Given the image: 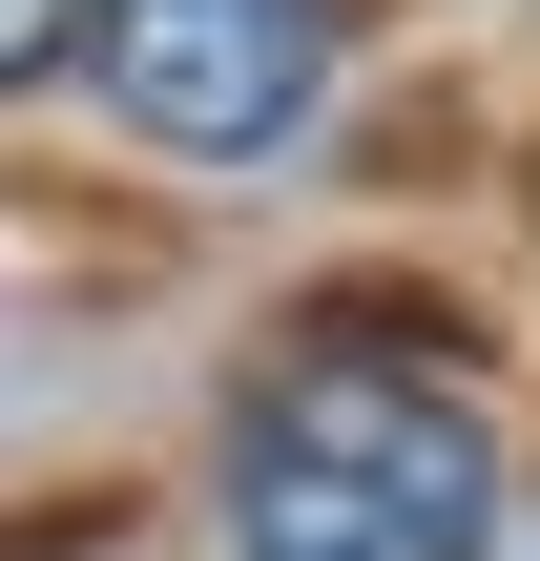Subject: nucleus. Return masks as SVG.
<instances>
[{"label": "nucleus", "instance_id": "nucleus-2", "mask_svg": "<svg viewBox=\"0 0 540 561\" xmlns=\"http://www.w3.org/2000/svg\"><path fill=\"white\" fill-rule=\"evenodd\" d=\"M333 42L354 0H104V104L166 167H271L333 104Z\"/></svg>", "mask_w": 540, "mask_h": 561}, {"label": "nucleus", "instance_id": "nucleus-1", "mask_svg": "<svg viewBox=\"0 0 540 561\" xmlns=\"http://www.w3.org/2000/svg\"><path fill=\"white\" fill-rule=\"evenodd\" d=\"M229 541L250 561H479L499 541V416L437 354H291L229 437Z\"/></svg>", "mask_w": 540, "mask_h": 561}, {"label": "nucleus", "instance_id": "nucleus-3", "mask_svg": "<svg viewBox=\"0 0 540 561\" xmlns=\"http://www.w3.org/2000/svg\"><path fill=\"white\" fill-rule=\"evenodd\" d=\"M62 42H83V0H0V83H42Z\"/></svg>", "mask_w": 540, "mask_h": 561}]
</instances>
